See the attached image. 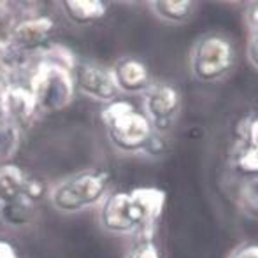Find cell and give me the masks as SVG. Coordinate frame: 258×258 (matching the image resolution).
<instances>
[{"mask_svg": "<svg viewBox=\"0 0 258 258\" xmlns=\"http://www.w3.org/2000/svg\"><path fill=\"white\" fill-rule=\"evenodd\" d=\"M53 28L54 21L49 16H30L11 27L9 39L14 44V48H39L51 35Z\"/></svg>", "mask_w": 258, "mask_h": 258, "instance_id": "obj_11", "label": "cell"}, {"mask_svg": "<svg viewBox=\"0 0 258 258\" xmlns=\"http://www.w3.org/2000/svg\"><path fill=\"white\" fill-rule=\"evenodd\" d=\"M0 258H18L14 246L4 239H0Z\"/></svg>", "mask_w": 258, "mask_h": 258, "instance_id": "obj_22", "label": "cell"}, {"mask_svg": "<svg viewBox=\"0 0 258 258\" xmlns=\"http://www.w3.org/2000/svg\"><path fill=\"white\" fill-rule=\"evenodd\" d=\"M111 172L99 167L71 174L56 181L48 190V201L54 211L63 214H78L92 207H99L111 194Z\"/></svg>", "mask_w": 258, "mask_h": 258, "instance_id": "obj_2", "label": "cell"}, {"mask_svg": "<svg viewBox=\"0 0 258 258\" xmlns=\"http://www.w3.org/2000/svg\"><path fill=\"white\" fill-rule=\"evenodd\" d=\"M227 258H258V242H242Z\"/></svg>", "mask_w": 258, "mask_h": 258, "instance_id": "obj_19", "label": "cell"}, {"mask_svg": "<svg viewBox=\"0 0 258 258\" xmlns=\"http://www.w3.org/2000/svg\"><path fill=\"white\" fill-rule=\"evenodd\" d=\"M237 53L227 35L209 32L194 42L190 49V74L199 83H216L227 78L235 67Z\"/></svg>", "mask_w": 258, "mask_h": 258, "instance_id": "obj_4", "label": "cell"}, {"mask_svg": "<svg viewBox=\"0 0 258 258\" xmlns=\"http://www.w3.org/2000/svg\"><path fill=\"white\" fill-rule=\"evenodd\" d=\"M155 18L167 25H183L195 14V2L190 0H153L148 2Z\"/></svg>", "mask_w": 258, "mask_h": 258, "instance_id": "obj_13", "label": "cell"}, {"mask_svg": "<svg viewBox=\"0 0 258 258\" xmlns=\"http://www.w3.org/2000/svg\"><path fill=\"white\" fill-rule=\"evenodd\" d=\"M183 109L181 92L169 81H153L143 95V114L151 123L155 132L167 134L174 128Z\"/></svg>", "mask_w": 258, "mask_h": 258, "instance_id": "obj_6", "label": "cell"}, {"mask_svg": "<svg viewBox=\"0 0 258 258\" xmlns=\"http://www.w3.org/2000/svg\"><path fill=\"white\" fill-rule=\"evenodd\" d=\"M165 153H169V141H167V136L153 132V136L150 137L146 148H144L143 155L150 156V158H158V156H163Z\"/></svg>", "mask_w": 258, "mask_h": 258, "instance_id": "obj_18", "label": "cell"}, {"mask_svg": "<svg viewBox=\"0 0 258 258\" xmlns=\"http://www.w3.org/2000/svg\"><path fill=\"white\" fill-rule=\"evenodd\" d=\"M246 54H248L249 63L258 71V35H248V44H246Z\"/></svg>", "mask_w": 258, "mask_h": 258, "instance_id": "obj_21", "label": "cell"}, {"mask_svg": "<svg viewBox=\"0 0 258 258\" xmlns=\"http://www.w3.org/2000/svg\"><path fill=\"white\" fill-rule=\"evenodd\" d=\"M232 169L239 174L241 179L258 177V150L241 141L239 146L232 153Z\"/></svg>", "mask_w": 258, "mask_h": 258, "instance_id": "obj_14", "label": "cell"}, {"mask_svg": "<svg viewBox=\"0 0 258 258\" xmlns=\"http://www.w3.org/2000/svg\"><path fill=\"white\" fill-rule=\"evenodd\" d=\"M111 72L121 95H144L155 81L150 67L132 54L118 58Z\"/></svg>", "mask_w": 258, "mask_h": 258, "instance_id": "obj_9", "label": "cell"}, {"mask_svg": "<svg viewBox=\"0 0 258 258\" xmlns=\"http://www.w3.org/2000/svg\"><path fill=\"white\" fill-rule=\"evenodd\" d=\"M100 119L111 146L123 155H143L155 132L146 116L121 99L105 105Z\"/></svg>", "mask_w": 258, "mask_h": 258, "instance_id": "obj_3", "label": "cell"}, {"mask_svg": "<svg viewBox=\"0 0 258 258\" xmlns=\"http://www.w3.org/2000/svg\"><path fill=\"white\" fill-rule=\"evenodd\" d=\"M35 202L28 201V199H21L13 204H7L0 207V216L7 225L13 227H20V225H27L32 220V214L35 211Z\"/></svg>", "mask_w": 258, "mask_h": 258, "instance_id": "obj_16", "label": "cell"}, {"mask_svg": "<svg viewBox=\"0 0 258 258\" xmlns=\"http://www.w3.org/2000/svg\"><path fill=\"white\" fill-rule=\"evenodd\" d=\"M60 6L65 18L79 27L97 23L107 14V4L102 0H65Z\"/></svg>", "mask_w": 258, "mask_h": 258, "instance_id": "obj_12", "label": "cell"}, {"mask_svg": "<svg viewBox=\"0 0 258 258\" xmlns=\"http://www.w3.org/2000/svg\"><path fill=\"white\" fill-rule=\"evenodd\" d=\"M44 195L41 181L32 179L27 170L11 162L0 163V207L21 199L35 202Z\"/></svg>", "mask_w": 258, "mask_h": 258, "instance_id": "obj_8", "label": "cell"}, {"mask_svg": "<svg viewBox=\"0 0 258 258\" xmlns=\"http://www.w3.org/2000/svg\"><path fill=\"white\" fill-rule=\"evenodd\" d=\"M165 201V191L153 186L111 191L99 206V223L112 235L134 237L141 230L156 227Z\"/></svg>", "mask_w": 258, "mask_h": 258, "instance_id": "obj_1", "label": "cell"}, {"mask_svg": "<svg viewBox=\"0 0 258 258\" xmlns=\"http://www.w3.org/2000/svg\"><path fill=\"white\" fill-rule=\"evenodd\" d=\"M72 74H74L76 92L83 93L88 99L107 105L114 100H119L121 97L112 78L111 67H105L93 60H85L78 61Z\"/></svg>", "mask_w": 258, "mask_h": 258, "instance_id": "obj_7", "label": "cell"}, {"mask_svg": "<svg viewBox=\"0 0 258 258\" xmlns=\"http://www.w3.org/2000/svg\"><path fill=\"white\" fill-rule=\"evenodd\" d=\"M246 25H248V30L251 35H258V4H251L246 9Z\"/></svg>", "mask_w": 258, "mask_h": 258, "instance_id": "obj_20", "label": "cell"}, {"mask_svg": "<svg viewBox=\"0 0 258 258\" xmlns=\"http://www.w3.org/2000/svg\"><path fill=\"white\" fill-rule=\"evenodd\" d=\"M32 95H34L37 111L41 112H60L74 102L76 85L72 71L60 65L39 60L35 71L30 76L28 83Z\"/></svg>", "mask_w": 258, "mask_h": 258, "instance_id": "obj_5", "label": "cell"}, {"mask_svg": "<svg viewBox=\"0 0 258 258\" xmlns=\"http://www.w3.org/2000/svg\"><path fill=\"white\" fill-rule=\"evenodd\" d=\"M0 112L4 119L20 126L30 121L39 111L28 86H9L0 93Z\"/></svg>", "mask_w": 258, "mask_h": 258, "instance_id": "obj_10", "label": "cell"}, {"mask_svg": "<svg viewBox=\"0 0 258 258\" xmlns=\"http://www.w3.org/2000/svg\"><path fill=\"white\" fill-rule=\"evenodd\" d=\"M125 258H162L158 244L155 242V228H146L134 235Z\"/></svg>", "mask_w": 258, "mask_h": 258, "instance_id": "obj_15", "label": "cell"}, {"mask_svg": "<svg viewBox=\"0 0 258 258\" xmlns=\"http://www.w3.org/2000/svg\"><path fill=\"white\" fill-rule=\"evenodd\" d=\"M237 204L246 214L258 218V177H249V179L241 181Z\"/></svg>", "mask_w": 258, "mask_h": 258, "instance_id": "obj_17", "label": "cell"}]
</instances>
